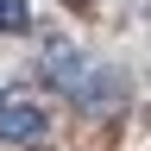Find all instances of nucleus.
I'll return each mask as SVG.
<instances>
[{
	"mask_svg": "<svg viewBox=\"0 0 151 151\" xmlns=\"http://www.w3.org/2000/svg\"><path fill=\"white\" fill-rule=\"evenodd\" d=\"M44 132H50V113L38 101H0V139L6 145H32Z\"/></svg>",
	"mask_w": 151,
	"mask_h": 151,
	"instance_id": "nucleus-1",
	"label": "nucleus"
},
{
	"mask_svg": "<svg viewBox=\"0 0 151 151\" xmlns=\"http://www.w3.org/2000/svg\"><path fill=\"white\" fill-rule=\"evenodd\" d=\"M32 25V6H25V0H0V38H6V32H25Z\"/></svg>",
	"mask_w": 151,
	"mask_h": 151,
	"instance_id": "nucleus-2",
	"label": "nucleus"
},
{
	"mask_svg": "<svg viewBox=\"0 0 151 151\" xmlns=\"http://www.w3.org/2000/svg\"><path fill=\"white\" fill-rule=\"evenodd\" d=\"M63 6H88V0H63Z\"/></svg>",
	"mask_w": 151,
	"mask_h": 151,
	"instance_id": "nucleus-3",
	"label": "nucleus"
}]
</instances>
